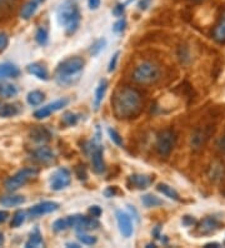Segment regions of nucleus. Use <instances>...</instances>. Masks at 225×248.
Returning a JSON list of instances; mask_svg holds the SVG:
<instances>
[{
    "label": "nucleus",
    "mask_w": 225,
    "mask_h": 248,
    "mask_svg": "<svg viewBox=\"0 0 225 248\" xmlns=\"http://www.w3.org/2000/svg\"><path fill=\"white\" fill-rule=\"evenodd\" d=\"M111 104L118 119L135 118L143 110V98L140 92L128 85L117 89L111 99Z\"/></svg>",
    "instance_id": "nucleus-1"
},
{
    "label": "nucleus",
    "mask_w": 225,
    "mask_h": 248,
    "mask_svg": "<svg viewBox=\"0 0 225 248\" xmlns=\"http://www.w3.org/2000/svg\"><path fill=\"white\" fill-rule=\"evenodd\" d=\"M85 61L80 57H70L64 59L57 67L55 79L61 85H72L78 82L84 69Z\"/></svg>",
    "instance_id": "nucleus-2"
},
{
    "label": "nucleus",
    "mask_w": 225,
    "mask_h": 248,
    "mask_svg": "<svg viewBox=\"0 0 225 248\" xmlns=\"http://www.w3.org/2000/svg\"><path fill=\"white\" fill-rule=\"evenodd\" d=\"M57 19L64 31L68 35H72L75 31H78L80 25V10L74 0H66L57 10Z\"/></svg>",
    "instance_id": "nucleus-3"
},
{
    "label": "nucleus",
    "mask_w": 225,
    "mask_h": 248,
    "mask_svg": "<svg viewBox=\"0 0 225 248\" xmlns=\"http://www.w3.org/2000/svg\"><path fill=\"white\" fill-rule=\"evenodd\" d=\"M132 79L135 83L143 85L155 84L160 79V68L153 62H143L135 67L132 74Z\"/></svg>",
    "instance_id": "nucleus-4"
},
{
    "label": "nucleus",
    "mask_w": 225,
    "mask_h": 248,
    "mask_svg": "<svg viewBox=\"0 0 225 248\" xmlns=\"http://www.w3.org/2000/svg\"><path fill=\"white\" fill-rule=\"evenodd\" d=\"M36 174H38V170L31 168V167H28V168H24V170H20L16 174L10 177V178L5 182L6 191H18V189H20L23 186L27 185L30 179H33Z\"/></svg>",
    "instance_id": "nucleus-5"
},
{
    "label": "nucleus",
    "mask_w": 225,
    "mask_h": 248,
    "mask_svg": "<svg viewBox=\"0 0 225 248\" xmlns=\"http://www.w3.org/2000/svg\"><path fill=\"white\" fill-rule=\"evenodd\" d=\"M177 143V133L173 129H165L158 134L156 138V151L162 157H168L174 149Z\"/></svg>",
    "instance_id": "nucleus-6"
},
{
    "label": "nucleus",
    "mask_w": 225,
    "mask_h": 248,
    "mask_svg": "<svg viewBox=\"0 0 225 248\" xmlns=\"http://www.w3.org/2000/svg\"><path fill=\"white\" fill-rule=\"evenodd\" d=\"M72 182V173L68 168H59L50 177V188L53 191H61Z\"/></svg>",
    "instance_id": "nucleus-7"
},
{
    "label": "nucleus",
    "mask_w": 225,
    "mask_h": 248,
    "mask_svg": "<svg viewBox=\"0 0 225 248\" xmlns=\"http://www.w3.org/2000/svg\"><path fill=\"white\" fill-rule=\"evenodd\" d=\"M222 227V222L218 218L209 216V217H205L203 221L199 222L198 226H196V233L199 236H207V234H213Z\"/></svg>",
    "instance_id": "nucleus-8"
},
{
    "label": "nucleus",
    "mask_w": 225,
    "mask_h": 248,
    "mask_svg": "<svg viewBox=\"0 0 225 248\" xmlns=\"http://www.w3.org/2000/svg\"><path fill=\"white\" fill-rule=\"evenodd\" d=\"M115 217H117L118 227H119L120 234L124 238H129L132 237L133 232H134V227H133L132 218L128 213L123 212V211H117L115 212Z\"/></svg>",
    "instance_id": "nucleus-9"
},
{
    "label": "nucleus",
    "mask_w": 225,
    "mask_h": 248,
    "mask_svg": "<svg viewBox=\"0 0 225 248\" xmlns=\"http://www.w3.org/2000/svg\"><path fill=\"white\" fill-rule=\"evenodd\" d=\"M59 209V203L53 202V201H45V202H40L35 206H33L31 208H29L28 213H29L30 217H40V216L48 215V213L55 212Z\"/></svg>",
    "instance_id": "nucleus-10"
},
{
    "label": "nucleus",
    "mask_w": 225,
    "mask_h": 248,
    "mask_svg": "<svg viewBox=\"0 0 225 248\" xmlns=\"http://www.w3.org/2000/svg\"><path fill=\"white\" fill-rule=\"evenodd\" d=\"M68 103H69V100L66 99V98L58 99V100H55V102H53V103L48 104V106H45V107H43V108L38 109V110L34 113V117H35L36 119L48 118L51 113L58 112V110H60V109H63L64 107H66V104Z\"/></svg>",
    "instance_id": "nucleus-11"
},
{
    "label": "nucleus",
    "mask_w": 225,
    "mask_h": 248,
    "mask_svg": "<svg viewBox=\"0 0 225 248\" xmlns=\"http://www.w3.org/2000/svg\"><path fill=\"white\" fill-rule=\"evenodd\" d=\"M210 132L208 130V128H198V129L194 130V133L192 134V138H190V145L194 151H198L200 149L203 145L207 143V140H209Z\"/></svg>",
    "instance_id": "nucleus-12"
},
{
    "label": "nucleus",
    "mask_w": 225,
    "mask_h": 248,
    "mask_svg": "<svg viewBox=\"0 0 225 248\" xmlns=\"http://www.w3.org/2000/svg\"><path fill=\"white\" fill-rule=\"evenodd\" d=\"M90 155H91V164H93L94 172L98 173V174H102L105 170L104 158H103V147L95 145L93 151L90 152Z\"/></svg>",
    "instance_id": "nucleus-13"
},
{
    "label": "nucleus",
    "mask_w": 225,
    "mask_h": 248,
    "mask_svg": "<svg viewBox=\"0 0 225 248\" xmlns=\"http://www.w3.org/2000/svg\"><path fill=\"white\" fill-rule=\"evenodd\" d=\"M99 221L95 217H91V216L87 217V216L80 215L78 223L75 226V230L78 231V232H88V231H93L96 230V228H99Z\"/></svg>",
    "instance_id": "nucleus-14"
},
{
    "label": "nucleus",
    "mask_w": 225,
    "mask_h": 248,
    "mask_svg": "<svg viewBox=\"0 0 225 248\" xmlns=\"http://www.w3.org/2000/svg\"><path fill=\"white\" fill-rule=\"evenodd\" d=\"M154 181V177L147 176V174H133L128 179V185L138 189H145L149 187ZM130 187V188H132Z\"/></svg>",
    "instance_id": "nucleus-15"
},
{
    "label": "nucleus",
    "mask_w": 225,
    "mask_h": 248,
    "mask_svg": "<svg viewBox=\"0 0 225 248\" xmlns=\"http://www.w3.org/2000/svg\"><path fill=\"white\" fill-rule=\"evenodd\" d=\"M213 38L219 44H224L225 43V6L224 9L222 10V14H220L219 19H218L213 29Z\"/></svg>",
    "instance_id": "nucleus-16"
},
{
    "label": "nucleus",
    "mask_w": 225,
    "mask_h": 248,
    "mask_svg": "<svg viewBox=\"0 0 225 248\" xmlns=\"http://www.w3.org/2000/svg\"><path fill=\"white\" fill-rule=\"evenodd\" d=\"M30 138L38 143H46L51 140V133L45 127L36 125L30 130Z\"/></svg>",
    "instance_id": "nucleus-17"
},
{
    "label": "nucleus",
    "mask_w": 225,
    "mask_h": 248,
    "mask_svg": "<svg viewBox=\"0 0 225 248\" xmlns=\"http://www.w3.org/2000/svg\"><path fill=\"white\" fill-rule=\"evenodd\" d=\"M44 1L45 0H29V1L25 3L24 5H23V8H21L20 10L21 18L25 19V20H29V19L35 14V12L38 10L40 4H43Z\"/></svg>",
    "instance_id": "nucleus-18"
},
{
    "label": "nucleus",
    "mask_w": 225,
    "mask_h": 248,
    "mask_svg": "<svg viewBox=\"0 0 225 248\" xmlns=\"http://www.w3.org/2000/svg\"><path fill=\"white\" fill-rule=\"evenodd\" d=\"M27 70L29 74H33L34 77H36L40 80H48L49 79V73L48 69L45 68V65H43L42 63H30L28 64Z\"/></svg>",
    "instance_id": "nucleus-19"
},
{
    "label": "nucleus",
    "mask_w": 225,
    "mask_h": 248,
    "mask_svg": "<svg viewBox=\"0 0 225 248\" xmlns=\"http://www.w3.org/2000/svg\"><path fill=\"white\" fill-rule=\"evenodd\" d=\"M20 76V69L15 64L3 63L0 64V79L18 78Z\"/></svg>",
    "instance_id": "nucleus-20"
},
{
    "label": "nucleus",
    "mask_w": 225,
    "mask_h": 248,
    "mask_svg": "<svg viewBox=\"0 0 225 248\" xmlns=\"http://www.w3.org/2000/svg\"><path fill=\"white\" fill-rule=\"evenodd\" d=\"M34 158L36 160H39L40 163H49V162L54 159V152L46 145H42V147L34 151Z\"/></svg>",
    "instance_id": "nucleus-21"
},
{
    "label": "nucleus",
    "mask_w": 225,
    "mask_h": 248,
    "mask_svg": "<svg viewBox=\"0 0 225 248\" xmlns=\"http://www.w3.org/2000/svg\"><path fill=\"white\" fill-rule=\"evenodd\" d=\"M106 89H108V80H106V79H102V80L99 82V85L96 87L95 94H94L93 107L95 110H98V109L100 108V104H102L103 99H104Z\"/></svg>",
    "instance_id": "nucleus-22"
},
{
    "label": "nucleus",
    "mask_w": 225,
    "mask_h": 248,
    "mask_svg": "<svg viewBox=\"0 0 225 248\" xmlns=\"http://www.w3.org/2000/svg\"><path fill=\"white\" fill-rule=\"evenodd\" d=\"M225 176V167L224 164L219 163V162H215L214 164H211L209 170V177L213 181H222Z\"/></svg>",
    "instance_id": "nucleus-23"
},
{
    "label": "nucleus",
    "mask_w": 225,
    "mask_h": 248,
    "mask_svg": "<svg viewBox=\"0 0 225 248\" xmlns=\"http://www.w3.org/2000/svg\"><path fill=\"white\" fill-rule=\"evenodd\" d=\"M24 202L25 198L23 196H4L0 198V204L4 207H16Z\"/></svg>",
    "instance_id": "nucleus-24"
},
{
    "label": "nucleus",
    "mask_w": 225,
    "mask_h": 248,
    "mask_svg": "<svg viewBox=\"0 0 225 248\" xmlns=\"http://www.w3.org/2000/svg\"><path fill=\"white\" fill-rule=\"evenodd\" d=\"M156 189H158L160 193L164 194L165 197L170 198V200H173V201H179L180 200L179 193L175 191L174 188L170 187L169 185H166V183H159V185L156 186Z\"/></svg>",
    "instance_id": "nucleus-25"
},
{
    "label": "nucleus",
    "mask_w": 225,
    "mask_h": 248,
    "mask_svg": "<svg viewBox=\"0 0 225 248\" xmlns=\"http://www.w3.org/2000/svg\"><path fill=\"white\" fill-rule=\"evenodd\" d=\"M141 203L144 204L147 208H156L164 204L163 200H160L159 197L154 196V194H145L141 197Z\"/></svg>",
    "instance_id": "nucleus-26"
},
{
    "label": "nucleus",
    "mask_w": 225,
    "mask_h": 248,
    "mask_svg": "<svg viewBox=\"0 0 225 248\" xmlns=\"http://www.w3.org/2000/svg\"><path fill=\"white\" fill-rule=\"evenodd\" d=\"M25 247L31 248V247H44V241H43V237L40 234V231L38 228L33 231V233L30 234L29 241L25 243Z\"/></svg>",
    "instance_id": "nucleus-27"
},
{
    "label": "nucleus",
    "mask_w": 225,
    "mask_h": 248,
    "mask_svg": "<svg viewBox=\"0 0 225 248\" xmlns=\"http://www.w3.org/2000/svg\"><path fill=\"white\" fill-rule=\"evenodd\" d=\"M44 99H45L44 93H43V92H40V91L30 92V93L28 94V97H27L28 103H29L30 106H33V107L40 106V104L44 102Z\"/></svg>",
    "instance_id": "nucleus-28"
},
{
    "label": "nucleus",
    "mask_w": 225,
    "mask_h": 248,
    "mask_svg": "<svg viewBox=\"0 0 225 248\" xmlns=\"http://www.w3.org/2000/svg\"><path fill=\"white\" fill-rule=\"evenodd\" d=\"M18 113V107L14 106V104H3L0 107V117H3V118H10V117H14Z\"/></svg>",
    "instance_id": "nucleus-29"
},
{
    "label": "nucleus",
    "mask_w": 225,
    "mask_h": 248,
    "mask_svg": "<svg viewBox=\"0 0 225 248\" xmlns=\"http://www.w3.org/2000/svg\"><path fill=\"white\" fill-rule=\"evenodd\" d=\"M19 0H0V16L9 14L14 9Z\"/></svg>",
    "instance_id": "nucleus-30"
},
{
    "label": "nucleus",
    "mask_w": 225,
    "mask_h": 248,
    "mask_svg": "<svg viewBox=\"0 0 225 248\" xmlns=\"http://www.w3.org/2000/svg\"><path fill=\"white\" fill-rule=\"evenodd\" d=\"M105 46H106V40H105L104 38L96 39L89 48V54L91 55V57H96V55L99 54L103 49H104Z\"/></svg>",
    "instance_id": "nucleus-31"
},
{
    "label": "nucleus",
    "mask_w": 225,
    "mask_h": 248,
    "mask_svg": "<svg viewBox=\"0 0 225 248\" xmlns=\"http://www.w3.org/2000/svg\"><path fill=\"white\" fill-rule=\"evenodd\" d=\"M18 94V89L15 88L12 84H0V95H3L4 98H13Z\"/></svg>",
    "instance_id": "nucleus-32"
},
{
    "label": "nucleus",
    "mask_w": 225,
    "mask_h": 248,
    "mask_svg": "<svg viewBox=\"0 0 225 248\" xmlns=\"http://www.w3.org/2000/svg\"><path fill=\"white\" fill-rule=\"evenodd\" d=\"M79 242L83 243L85 246H94L98 242V238L95 236H91V234H88L87 232H79L78 234Z\"/></svg>",
    "instance_id": "nucleus-33"
},
{
    "label": "nucleus",
    "mask_w": 225,
    "mask_h": 248,
    "mask_svg": "<svg viewBox=\"0 0 225 248\" xmlns=\"http://www.w3.org/2000/svg\"><path fill=\"white\" fill-rule=\"evenodd\" d=\"M79 121V117L75 113L73 112H65L63 114V123L68 127H73L75 124L78 123Z\"/></svg>",
    "instance_id": "nucleus-34"
},
{
    "label": "nucleus",
    "mask_w": 225,
    "mask_h": 248,
    "mask_svg": "<svg viewBox=\"0 0 225 248\" xmlns=\"http://www.w3.org/2000/svg\"><path fill=\"white\" fill-rule=\"evenodd\" d=\"M25 221V213L23 212V211H16V212L14 213V216H13V221L12 223H10V226H12L13 228H18L20 227L21 224L24 223Z\"/></svg>",
    "instance_id": "nucleus-35"
},
{
    "label": "nucleus",
    "mask_w": 225,
    "mask_h": 248,
    "mask_svg": "<svg viewBox=\"0 0 225 248\" xmlns=\"http://www.w3.org/2000/svg\"><path fill=\"white\" fill-rule=\"evenodd\" d=\"M49 39V35H48V31H45L44 28H39L35 33V40L38 44L40 46H45L46 43H48Z\"/></svg>",
    "instance_id": "nucleus-36"
},
{
    "label": "nucleus",
    "mask_w": 225,
    "mask_h": 248,
    "mask_svg": "<svg viewBox=\"0 0 225 248\" xmlns=\"http://www.w3.org/2000/svg\"><path fill=\"white\" fill-rule=\"evenodd\" d=\"M108 134L110 137L111 142L117 144L118 147H123V137L120 136L117 130L113 129V128H108Z\"/></svg>",
    "instance_id": "nucleus-37"
},
{
    "label": "nucleus",
    "mask_w": 225,
    "mask_h": 248,
    "mask_svg": "<svg viewBox=\"0 0 225 248\" xmlns=\"http://www.w3.org/2000/svg\"><path fill=\"white\" fill-rule=\"evenodd\" d=\"M68 227V223H66V218H60L53 223V230L55 232H61V231H65Z\"/></svg>",
    "instance_id": "nucleus-38"
},
{
    "label": "nucleus",
    "mask_w": 225,
    "mask_h": 248,
    "mask_svg": "<svg viewBox=\"0 0 225 248\" xmlns=\"http://www.w3.org/2000/svg\"><path fill=\"white\" fill-rule=\"evenodd\" d=\"M8 44H9V36L6 35V33H4V31H0V52L5 50Z\"/></svg>",
    "instance_id": "nucleus-39"
},
{
    "label": "nucleus",
    "mask_w": 225,
    "mask_h": 248,
    "mask_svg": "<svg viewBox=\"0 0 225 248\" xmlns=\"http://www.w3.org/2000/svg\"><path fill=\"white\" fill-rule=\"evenodd\" d=\"M125 27L126 21L124 20V19H120V20H118L117 23L113 25V31H114V33H121V31H124Z\"/></svg>",
    "instance_id": "nucleus-40"
},
{
    "label": "nucleus",
    "mask_w": 225,
    "mask_h": 248,
    "mask_svg": "<svg viewBox=\"0 0 225 248\" xmlns=\"http://www.w3.org/2000/svg\"><path fill=\"white\" fill-rule=\"evenodd\" d=\"M119 55H120V52H117L114 55H113V57H111L110 62H109V68H108L109 72H114L115 70V68H117V64H118V59H119Z\"/></svg>",
    "instance_id": "nucleus-41"
},
{
    "label": "nucleus",
    "mask_w": 225,
    "mask_h": 248,
    "mask_svg": "<svg viewBox=\"0 0 225 248\" xmlns=\"http://www.w3.org/2000/svg\"><path fill=\"white\" fill-rule=\"evenodd\" d=\"M88 213H89V215L91 216V217L98 218V217H100V216H102L103 209L100 208L99 206H91L89 209H88Z\"/></svg>",
    "instance_id": "nucleus-42"
},
{
    "label": "nucleus",
    "mask_w": 225,
    "mask_h": 248,
    "mask_svg": "<svg viewBox=\"0 0 225 248\" xmlns=\"http://www.w3.org/2000/svg\"><path fill=\"white\" fill-rule=\"evenodd\" d=\"M181 223L185 227H192V226L196 224V221H195V218L192 217V216H184L183 219H181Z\"/></svg>",
    "instance_id": "nucleus-43"
},
{
    "label": "nucleus",
    "mask_w": 225,
    "mask_h": 248,
    "mask_svg": "<svg viewBox=\"0 0 225 248\" xmlns=\"http://www.w3.org/2000/svg\"><path fill=\"white\" fill-rule=\"evenodd\" d=\"M75 173H76V177H78L80 181H85V179H87V172H85V170L81 166H78L75 168Z\"/></svg>",
    "instance_id": "nucleus-44"
},
{
    "label": "nucleus",
    "mask_w": 225,
    "mask_h": 248,
    "mask_svg": "<svg viewBox=\"0 0 225 248\" xmlns=\"http://www.w3.org/2000/svg\"><path fill=\"white\" fill-rule=\"evenodd\" d=\"M124 10H125V6H124L123 4H118L114 9H113V16H118V18H119V16H123Z\"/></svg>",
    "instance_id": "nucleus-45"
},
{
    "label": "nucleus",
    "mask_w": 225,
    "mask_h": 248,
    "mask_svg": "<svg viewBox=\"0 0 225 248\" xmlns=\"http://www.w3.org/2000/svg\"><path fill=\"white\" fill-rule=\"evenodd\" d=\"M150 3H151V0H140L138 4V8L140 10H147L150 6Z\"/></svg>",
    "instance_id": "nucleus-46"
},
{
    "label": "nucleus",
    "mask_w": 225,
    "mask_h": 248,
    "mask_svg": "<svg viewBox=\"0 0 225 248\" xmlns=\"http://www.w3.org/2000/svg\"><path fill=\"white\" fill-rule=\"evenodd\" d=\"M88 5L91 10L98 9L100 6V0H88Z\"/></svg>",
    "instance_id": "nucleus-47"
},
{
    "label": "nucleus",
    "mask_w": 225,
    "mask_h": 248,
    "mask_svg": "<svg viewBox=\"0 0 225 248\" xmlns=\"http://www.w3.org/2000/svg\"><path fill=\"white\" fill-rule=\"evenodd\" d=\"M216 147H218V149H219L220 152L225 153V136H223L222 138L218 140V143H216Z\"/></svg>",
    "instance_id": "nucleus-48"
},
{
    "label": "nucleus",
    "mask_w": 225,
    "mask_h": 248,
    "mask_svg": "<svg viewBox=\"0 0 225 248\" xmlns=\"http://www.w3.org/2000/svg\"><path fill=\"white\" fill-rule=\"evenodd\" d=\"M115 193H117V191H115V188H113V187L106 188V189H105V191H104L105 197H108V198H111V197H114Z\"/></svg>",
    "instance_id": "nucleus-49"
},
{
    "label": "nucleus",
    "mask_w": 225,
    "mask_h": 248,
    "mask_svg": "<svg viewBox=\"0 0 225 248\" xmlns=\"http://www.w3.org/2000/svg\"><path fill=\"white\" fill-rule=\"evenodd\" d=\"M8 217H9V213L6 211H0V224L4 223L8 219Z\"/></svg>",
    "instance_id": "nucleus-50"
},
{
    "label": "nucleus",
    "mask_w": 225,
    "mask_h": 248,
    "mask_svg": "<svg viewBox=\"0 0 225 248\" xmlns=\"http://www.w3.org/2000/svg\"><path fill=\"white\" fill-rule=\"evenodd\" d=\"M151 233H153L154 238H156V239L159 238V237H160V226H156V227L154 228V231Z\"/></svg>",
    "instance_id": "nucleus-51"
},
{
    "label": "nucleus",
    "mask_w": 225,
    "mask_h": 248,
    "mask_svg": "<svg viewBox=\"0 0 225 248\" xmlns=\"http://www.w3.org/2000/svg\"><path fill=\"white\" fill-rule=\"evenodd\" d=\"M128 208H129V211L132 212V215L134 213V217L138 219V212H136V209H135L133 206H130V204H128Z\"/></svg>",
    "instance_id": "nucleus-52"
},
{
    "label": "nucleus",
    "mask_w": 225,
    "mask_h": 248,
    "mask_svg": "<svg viewBox=\"0 0 225 248\" xmlns=\"http://www.w3.org/2000/svg\"><path fill=\"white\" fill-rule=\"evenodd\" d=\"M219 243L218 242H210V243H207L205 245V247H219Z\"/></svg>",
    "instance_id": "nucleus-53"
},
{
    "label": "nucleus",
    "mask_w": 225,
    "mask_h": 248,
    "mask_svg": "<svg viewBox=\"0 0 225 248\" xmlns=\"http://www.w3.org/2000/svg\"><path fill=\"white\" fill-rule=\"evenodd\" d=\"M4 241H5V238H4V234L3 232H0V247L4 245Z\"/></svg>",
    "instance_id": "nucleus-54"
},
{
    "label": "nucleus",
    "mask_w": 225,
    "mask_h": 248,
    "mask_svg": "<svg viewBox=\"0 0 225 248\" xmlns=\"http://www.w3.org/2000/svg\"><path fill=\"white\" fill-rule=\"evenodd\" d=\"M66 246H68V247H74V248L79 247V245H76V243H66Z\"/></svg>",
    "instance_id": "nucleus-55"
},
{
    "label": "nucleus",
    "mask_w": 225,
    "mask_h": 248,
    "mask_svg": "<svg viewBox=\"0 0 225 248\" xmlns=\"http://www.w3.org/2000/svg\"><path fill=\"white\" fill-rule=\"evenodd\" d=\"M193 3H201V1H204V0H192Z\"/></svg>",
    "instance_id": "nucleus-56"
}]
</instances>
